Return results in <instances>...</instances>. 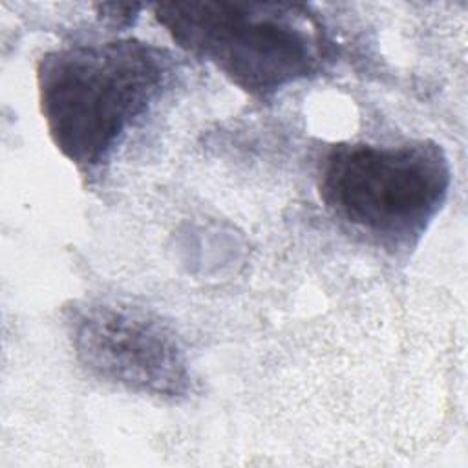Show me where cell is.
Returning <instances> with one entry per match:
<instances>
[{"instance_id":"3957f363","label":"cell","mask_w":468,"mask_h":468,"mask_svg":"<svg viewBox=\"0 0 468 468\" xmlns=\"http://www.w3.org/2000/svg\"><path fill=\"white\" fill-rule=\"evenodd\" d=\"M452 168L431 141L335 144L318 192L327 210L388 250L417 245L448 197Z\"/></svg>"},{"instance_id":"7a4b0ae2","label":"cell","mask_w":468,"mask_h":468,"mask_svg":"<svg viewBox=\"0 0 468 468\" xmlns=\"http://www.w3.org/2000/svg\"><path fill=\"white\" fill-rule=\"evenodd\" d=\"M154 13L179 48L258 99L314 75L327 58L320 22L298 4L170 2Z\"/></svg>"},{"instance_id":"277c9868","label":"cell","mask_w":468,"mask_h":468,"mask_svg":"<svg viewBox=\"0 0 468 468\" xmlns=\"http://www.w3.org/2000/svg\"><path fill=\"white\" fill-rule=\"evenodd\" d=\"M71 347L95 378L128 391L177 400L190 391V367L176 331L157 314L121 302L75 303Z\"/></svg>"},{"instance_id":"6da1fadb","label":"cell","mask_w":468,"mask_h":468,"mask_svg":"<svg viewBox=\"0 0 468 468\" xmlns=\"http://www.w3.org/2000/svg\"><path fill=\"white\" fill-rule=\"evenodd\" d=\"M172 73V55L137 38L46 53L37 84L49 137L79 170H99L163 97Z\"/></svg>"}]
</instances>
